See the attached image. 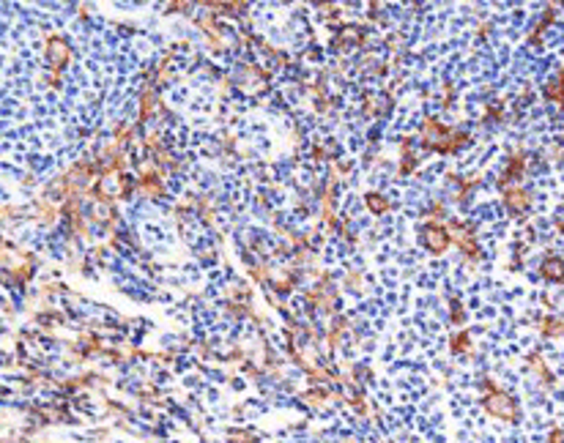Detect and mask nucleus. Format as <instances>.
Segmentation results:
<instances>
[{
	"label": "nucleus",
	"instance_id": "nucleus-1",
	"mask_svg": "<svg viewBox=\"0 0 564 443\" xmlns=\"http://www.w3.org/2000/svg\"><path fill=\"white\" fill-rule=\"evenodd\" d=\"M422 140L425 146L436 153H455L458 148H463L468 143V137L463 131H452V129H444L436 121V118H427L425 126H422Z\"/></svg>",
	"mask_w": 564,
	"mask_h": 443
},
{
	"label": "nucleus",
	"instance_id": "nucleus-2",
	"mask_svg": "<svg viewBox=\"0 0 564 443\" xmlns=\"http://www.w3.org/2000/svg\"><path fill=\"white\" fill-rule=\"evenodd\" d=\"M485 394H482V408L490 413V416H496V419H502V422H510L515 424L518 422V416H521V410H518V402L512 400L507 391H502L496 383L490 378H485Z\"/></svg>",
	"mask_w": 564,
	"mask_h": 443
},
{
	"label": "nucleus",
	"instance_id": "nucleus-3",
	"mask_svg": "<svg viewBox=\"0 0 564 443\" xmlns=\"http://www.w3.org/2000/svg\"><path fill=\"white\" fill-rule=\"evenodd\" d=\"M449 228H444L441 222H427L425 225V232H422V241H425V247L430 249V252L441 254L447 247H449Z\"/></svg>",
	"mask_w": 564,
	"mask_h": 443
},
{
	"label": "nucleus",
	"instance_id": "nucleus-4",
	"mask_svg": "<svg viewBox=\"0 0 564 443\" xmlns=\"http://www.w3.org/2000/svg\"><path fill=\"white\" fill-rule=\"evenodd\" d=\"M449 235H452V238L458 241V247L466 254H468L471 260H474V257H480V247H477V232H474V228H471L468 222H460V225H455V228H449Z\"/></svg>",
	"mask_w": 564,
	"mask_h": 443
},
{
	"label": "nucleus",
	"instance_id": "nucleus-5",
	"mask_svg": "<svg viewBox=\"0 0 564 443\" xmlns=\"http://www.w3.org/2000/svg\"><path fill=\"white\" fill-rule=\"evenodd\" d=\"M502 194H504V206L512 213H526L531 208V194H529V189H523V187H507V189H502Z\"/></svg>",
	"mask_w": 564,
	"mask_h": 443
},
{
	"label": "nucleus",
	"instance_id": "nucleus-6",
	"mask_svg": "<svg viewBox=\"0 0 564 443\" xmlns=\"http://www.w3.org/2000/svg\"><path fill=\"white\" fill-rule=\"evenodd\" d=\"M540 274L548 279V282H556V285H564V260L556 257V254H548L540 266Z\"/></svg>",
	"mask_w": 564,
	"mask_h": 443
},
{
	"label": "nucleus",
	"instance_id": "nucleus-7",
	"mask_svg": "<svg viewBox=\"0 0 564 443\" xmlns=\"http://www.w3.org/2000/svg\"><path fill=\"white\" fill-rule=\"evenodd\" d=\"M523 170H526V153H515L512 159H510V165L504 170L502 181H499V187L507 189V187H512V181H518L523 178Z\"/></svg>",
	"mask_w": 564,
	"mask_h": 443
},
{
	"label": "nucleus",
	"instance_id": "nucleus-8",
	"mask_svg": "<svg viewBox=\"0 0 564 443\" xmlns=\"http://www.w3.org/2000/svg\"><path fill=\"white\" fill-rule=\"evenodd\" d=\"M545 99H551L553 105H559V107L564 105V66H562V71L545 85Z\"/></svg>",
	"mask_w": 564,
	"mask_h": 443
},
{
	"label": "nucleus",
	"instance_id": "nucleus-9",
	"mask_svg": "<svg viewBox=\"0 0 564 443\" xmlns=\"http://www.w3.org/2000/svg\"><path fill=\"white\" fill-rule=\"evenodd\" d=\"M537 326H540V331H543L545 337H564V317L548 315V317H543Z\"/></svg>",
	"mask_w": 564,
	"mask_h": 443
},
{
	"label": "nucleus",
	"instance_id": "nucleus-10",
	"mask_svg": "<svg viewBox=\"0 0 564 443\" xmlns=\"http://www.w3.org/2000/svg\"><path fill=\"white\" fill-rule=\"evenodd\" d=\"M362 39H364V33H362L356 25H351V28H345V30L335 39V47L337 49H343L345 44H348V47H354V44H362Z\"/></svg>",
	"mask_w": 564,
	"mask_h": 443
},
{
	"label": "nucleus",
	"instance_id": "nucleus-11",
	"mask_svg": "<svg viewBox=\"0 0 564 443\" xmlns=\"http://www.w3.org/2000/svg\"><path fill=\"white\" fill-rule=\"evenodd\" d=\"M364 203H367V208L373 213H386L392 208V203L384 197V194H378V191H370V194H364Z\"/></svg>",
	"mask_w": 564,
	"mask_h": 443
},
{
	"label": "nucleus",
	"instance_id": "nucleus-12",
	"mask_svg": "<svg viewBox=\"0 0 564 443\" xmlns=\"http://www.w3.org/2000/svg\"><path fill=\"white\" fill-rule=\"evenodd\" d=\"M529 367H531V370H534V372H537V378L543 380V383H548V386H551V383H553V372H551V370H548V364H545V361L540 359V356H537V353H531V359H529Z\"/></svg>",
	"mask_w": 564,
	"mask_h": 443
},
{
	"label": "nucleus",
	"instance_id": "nucleus-13",
	"mask_svg": "<svg viewBox=\"0 0 564 443\" xmlns=\"http://www.w3.org/2000/svg\"><path fill=\"white\" fill-rule=\"evenodd\" d=\"M414 167H417V153H411V143L403 140V165H400V172L408 175V172H414Z\"/></svg>",
	"mask_w": 564,
	"mask_h": 443
},
{
	"label": "nucleus",
	"instance_id": "nucleus-14",
	"mask_svg": "<svg viewBox=\"0 0 564 443\" xmlns=\"http://www.w3.org/2000/svg\"><path fill=\"white\" fill-rule=\"evenodd\" d=\"M452 350L455 353H471V337H468V331H460L452 337Z\"/></svg>",
	"mask_w": 564,
	"mask_h": 443
},
{
	"label": "nucleus",
	"instance_id": "nucleus-15",
	"mask_svg": "<svg viewBox=\"0 0 564 443\" xmlns=\"http://www.w3.org/2000/svg\"><path fill=\"white\" fill-rule=\"evenodd\" d=\"M548 443H564V432L559 427H553L551 430V435H548Z\"/></svg>",
	"mask_w": 564,
	"mask_h": 443
},
{
	"label": "nucleus",
	"instance_id": "nucleus-16",
	"mask_svg": "<svg viewBox=\"0 0 564 443\" xmlns=\"http://www.w3.org/2000/svg\"><path fill=\"white\" fill-rule=\"evenodd\" d=\"M463 307H460V304H455V301H452V320H455V323H463Z\"/></svg>",
	"mask_w": 564,
	"mask_h": 443
}]
</instances>
